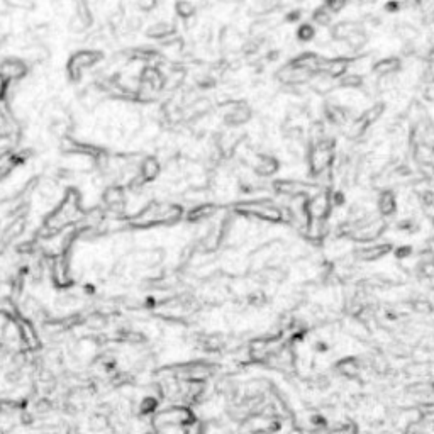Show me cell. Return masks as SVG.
<instances>
[{
	"mask_svg": "<svg viewBox=\"0 0 434 434\" xmlns=\"http://www.w3.org/2000/svg\"><path fill=\"white\" fill-rule=\"evenodd\" d=\"M102 53L100 51H92V49H83V51H77L75 55H71L68 60V75L71 80H78L82 77V73L90 66L97 65L98 61L102 60Z\"/></svg>",
	"mask_w": 434,
	"mask_h": 434,
	"instance_id": "6da1fadb",
	"label": "cell"
},
{
	"mask_svg": "<svg viewBox=\"0 0 434 434\" xmlns=\"http://www.w3.org/2000/svg\"><path fill=\"white\" fill-rule=\"evenodd\" d=\"M0 73L7 80H19L28 73V66L19 58H7L0 63Z\"/></svg>",
	"mask_w": 434,
	"mask_h": 434,
	"instance_id": "7a4b0ae2",
	"label": "cell"
},
{
	"mask_svg": "<svg viewBox=\"0 0 434 434\" xmlns=\"http://www.w3.org/2000/svg\"><path fill=\"white\" fill-rule=\"evenodd\" d=\"M173 33V26H170L168 22H158V24L151 26L148 29V36L150 38H163V36H168Z\"/></svg>",
	"mask_w": 434,
	"mask_h": 434,
	"instance_id": "3957f363",
	"label": "cell"
},
{
	"mask_svg": "<svg viewBox=\"0 0 434 434\" xmlns=\"http://www.w3.org/2000/svg\"><path fill=\"white\" fill-rule=\"evenodd\" d=\"M175 11L182 19H190V17L195 14L194 4H190L189 0H178L175 4Z\"/></svg>",
	"mask_w": 434,
	"mask_h": 434,
	"instance_id": "277c9868",
	"label": "cell"
},
{
	"mask_svg": "<svg viewBox=\"0 0 434 434\" xmlns=\"http://www.w3.org/2000/svg\"><path fill=\"white\" fill-rule=\"evenodd\" d=\"M331 14H333V12H331L326 6H322V7H319V9H317V11L314 12V21L317 22V24L326 26V24H328V22L331 21Z\"/></svg>",
	"mask_w": 434,
	"mask_h": 434,
	"instance_id": "5b68a950",
	"label": "cell"
},
{
	"mask_svg": "<svg viewBox=\"0 0 434 434\" xmlns=\"http://www.w3.org/2000/svg\"><path fill=\"white\" fill-rule=\"evenodd\" d=\"M314 28L311 24H302L301 29H299V38L304 39V41H309V39L314 38Z\"/></svg>",
	"mask_w": 434,
	"mask_h": 434,
	"instance_id": "8992f818",
	"label": "cell"
},
{
	"mask_svg": "<svg viewBox=\"0 0 434 434\" xmlns=\"http://www.w3.org/2000/svg\"><path fill=\"white\" fill-rule=\"evenodd\" d=\"M346 2H348V0H324V6L334 14V12L341 11V9L346 6Z\"/></svg>",
	"mask_w": 434,
	"mask_h": 434,
	"instance_id": "52a82bcc",
	"label": "cell"
},
{
	"mask_svg": "<svg viewBox=\"0 0 434 434\" xmlns=\"http://www.w3.org/2000/svg\"><path fill=\"white\" fill-rule=\"evenodd\" d=\"M417 6L424 11H434V0H417Z\"/></svg>",
	"mask_w": 434,
	"mask_h": 434,
	"instance_id": "ba28073f",
	"label": "cell"
},
{
	"mask_svg": "<svg viewBox=\"0 0 434 434\" xmlns=\"http://www.w3.org/2000/svg\"><path fill=\"white\" fill-rule=\"evenodd\" d=\"M7 83H9V80L4 77L2 73H0V97L4 95V92H6V88H7Z\"/></svg>",
	"mask_w": 434,
	"mask_h": 434,
	"instance_id": "9c48e42d",
	"label": "cell"
}]
</instances>
